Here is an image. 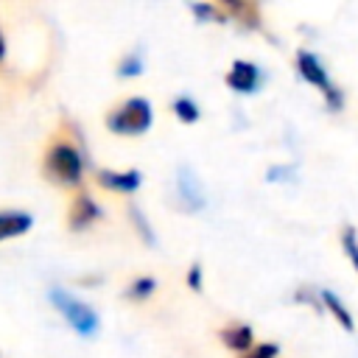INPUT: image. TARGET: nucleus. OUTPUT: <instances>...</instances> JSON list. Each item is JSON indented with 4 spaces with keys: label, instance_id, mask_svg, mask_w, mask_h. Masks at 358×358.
Wrapping results in <instances>:
<instances>
[{
    "label": "nucleus",
    "instance_id": "f257e3e1",
    "mask_svg": "<svg viewBox=\"0 0 358 358\" xmlns=\"http://www.w3.org/2000/svg\"><path fill=\"white\" fill-rule=\"evenodd\" d=\"M81 154L70 140H56L45 154V173L56 185H78L81 182Z\"/></svg>",
    "mask_w": 358,
    "mask_h": 358
},
{
    "label": "nucleus",
    "instance_id": "f03ea898",
    "mask_svg": "<svg viewBox=\"0 0 358 358\" xmlns=\"http://www.w3.org/2000/svg\"><path fill=\"white\" fill-rule=\"evenodd\" d=\"M106 126L115 134H143L151 126V103L145 98H129L106 117Z\"/></svg>",
    "mask_w": 358,
    "mask_h": 358
},
{
    "label": "nucleus",
    "instance_id": "7ed1b4c3",
    "mask_svg": "<svg viewBox=\"0 0 358 358\" xmlns=\"http://www.w3.org/2000/svg\"><path fill=\"white\" fill-rule=\"evenodd\" d=\"M50 302L62 310V316L73 324V330H76L78 336H92V333L98 330V316H95V310H92L87 302L70 296V294L62 291V288H53V291H50Z\"/></svg>",
    "mask_w": 358,
    "mask_h": 358
},
{
    "label": "nucleus",
    "instance_id": "20e7f679",
    "mask_svg": "<svg viewBox=\"0 0 358 358\" xmlns=\"http://www.w3.org/2000/svg\"><path fill=\"white\" fill-rule=\"evenodd\" d=\"M296 64H299V76H302L305 81H313L316 87H322V92L327 95L330 106H333V109H338V106H341V95H338V90L330 84V78H327L324 67L319 64V59H316L313 53L302 50V53L296 56Z\"/></svg>",
    "mask_w": 358,
    "mask_h": 358
},
{
    "label": "nucleus",
    "instance_id": "39448f33",
    "mask_svg": "<svg viewBox=\"0 0 358 358\" xmlns=\"http://www.w3.org/2000/svg\"><path fill=\"white\" fill-rule=\"evenodd\" d=\"M227 84L238 92H255L260 84V70L252 62H235L229 76H227Z\"/></svg>",
    "mask_w": 358,
    "mask_h": 358
},
{
    "label": "nucleus",
    "instance_id": "423d86ee",
    "mask_svg": "<svg viewBox=\"0 0 358 358\" xmlns=\"http://www.w3.org/2000/svg\"><path fill=\"white\" fill-rule=\"evenodd\" d=\"M98 215H101V210H98V204H95L90 196H76L73 204H70L67 221H70L73 229H84V227H90Z\"/></svg>",
    "mask_w": 358,
    "mask_h": 358
},
{
    "label": "nucleus",
    "instance_id": "0eeeda50",
    "mask_svg": "<svg viewBox=\"0 0 358 358\" xmlns=\"http://www.w3.org/2000/svg\"><path fill=\"white\" fill-rule=\"evenodd\" d=\"M98 182L109 190H117V193H131L140 187V173L137 171H98Z\"/></svg>",
    "mask_w": 358,
    "mask_h": 358
},
{
    "label": "nucleus",
    "instance_id": "6e6552de",
    "mask_svg": "<svg viewBox=\"0 0 358 358\" xmlns=\"http://www.w3.org/2000/svg\"><path fill=\"white\" fill-rule=\"evenodd\" d=\"M176 185H179V196H182V201H185L190 210H199V207L204 204V196H201L199 179L193 176V171H190V168H179V179H176Z\"/></svg>",
    "mask_w": 358,
    "mask_h": 358
},
{
    "label": "nucleus",
    "instance_id": "1a4fd4ad",
    "mask_svg": "<svg viewBox=\"0 0 358 358\" xmlns=\"http://www.w3.org/2000/svg\"><path fill=\"white\" fill-rule=\"evenodd\" d=\"M31 224H34V218L28 213H0V241L28 232Z\"/></svg>",
    "mask_w": 358,
    "mask_h": 358
},
{
    "label": "nucleus",
    "instance_id": "9d476101",
    "mask_svg": "<svg viewBox=\"0 0 358 358\" xmlns=\"http://www.w3.org/2000/svg\"><path fill=\"white\" fill-rule=\"evenodd\" d=\"M221 338H224V344H227L229 350L243 352V350H249V347H252V327H246V324L227 327V330H221Z\"/></svg>",
    "mask_w": 358,
    "mask_h": 358
},
{
    "label": "nucleus",
    "instance_id": "9b49d317",
    "mask_svg": "<svg viewBox=\"0 0 358 358\" xmlns=\"http://www.w3.org/2000/svg\"><path fill=\"white\" fill-rule=\"evenodd\" d=\"M322 299H324V305H330V310L336 313V319H338L347 330H352V319H350V313L344 310V305L338 302V296H336L333 291H322Z\"/></svg>",
    "mask_w": 358,
    "mask_h": 358
},
{
    "label": "nucleus",
    "instance_id": "f8f14e48",
    "mask_svg": "<svg viewBox=\"0 0 358 358\" xmlns=\"http://www.w3.org/2000/svg\"><path fill=\"white\" fill-rule=\"evenodd\" d=\"M173 112H176V115L185 120V123H193V120H199V106H196L190 98H185V95L173 101Z\"/></svg>",
    "mask_w": 358,
    "mask_h": 358
},
{
    "label": "nucleus",
    "instance_id": "ddd939ff",
    "mask_svg": "<svg viewBox=\"0 0 358 358\" xmlns=\"http://www.w3.org/2000/svg\"><path fill=\"white\" fill-rule=\"evenodd\" d=\"M154 288H157V282H154L151 277H143V280H137V282L129 288V296H131V299H145Z\"/></svg>",
    "mask_w": 358,
    "mask_h": 358
},
{
    "label": "nucleus",
    "instance_id": "4468645a",
    "mask_svg": "<svg viewBox=\"0 0 358 358\" xmlns=\"http://www.w3.org/2000/svg\"><path fill=\"white\" fill-rule=\"evenodd\" d=\"M140 70H143V64H140V56H134V53H131V56H126V59L120 62V67H117V73H120V76H137Z\"/></svg>",
    "mask_w": 358,
    "mask_h": 358
},
{
    "label": "nucleus",
    "instance_id": "2eb2a0df",
    "mask_svg": "<svg viewBox=\"0 0 358 358\" xmlns=\"http://www.w3.org/2000/svg\"><path fill=\"white\" fill-rule=\"evenodd\" d=\"M344 252L352 257V263H355V268H358V241H355V232H352V229L344 232Z\"/></svg>",
    "mask_w": 358,
    "mask_h": 358
},
{
    "label": "nucleus",
    "instance_id": "dca6fc26",
    "mask_svg": "<svg viewBox=\"0 0 358 358\" xmlns=\"http://www.w3.org/2000/svg\"><path fill=\"white\" fill-rule=\"evenodd\" d=\"M274 355H277V347H274V344H260L257 350L246 352L243 358H274Z\"/></svg>",
    "mask_w": 358,
    "mask_h": 358
},
{
    "label": "nucleus",
    "instance_id": "f3484780",
    "mask_svg": "<svg viewBox=\"0 0 358 358\" xmlns=\"http://www.w3.org/2000/svg\"><path fill=\"white\" fill-rule=\"evenodd\" d=\"M131 218L137 221V229L143 232V238H145V241L151 243V241H154V235H151V229H148V224H145V218H143V215H140V213H137L134 207H131Z\"/></svg>",
    "mask_w": 358,
    "mask_h": 358
},
{
    "label": "nucleus",
    "instance_id": "a211bd4d",
    "mask_svg": "<svg viewBox=\"0 0 358 358\" xmlns=\"http://www.w3.org/2000/svg\"><path fill=\"white\" fill-rule=\"evenodd\" d=\"M187 282H190V288H199V285H201V268H199V266H193V268H190Z\"/></svg>",
    "mask_w": 358,
    "mask_h": 358
},
{
    "label": "nucleus",
    "instance_id": "6ab92c4d",
    "mask_svg": "<svg viewBox=\"0 0 358 358\" xmlns=\"http://www.w3.org/2000/svg\"><path fill=\"white\" fill-rule=\"evenodd\" d=\"M3 56H6V39H3V34H0V62H3Z\"/></svg>",
    "mask_w": 358,
    "mask_h": 358
}]
</instances>
